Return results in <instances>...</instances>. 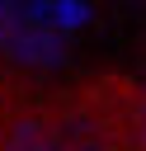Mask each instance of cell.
Listing matches in <instances>:
<instances>
[{
	"label": "cell",
	"instance_id": "1",
	"mask_svg": "<svg viewBox=\"0 0 146 151\" xmlns=\"http://www.w3.org/2000/svg\"><path fill=\"white\" fill-rule=\"evenodd\" d=\"M38 14L42 19H52L57 28H66V33H75V28H85L89 24V5L85 0H42L38 5Z\"/></svg>",
	"mask_w": 146,
	"mask_h": 151
}]
</instances>
